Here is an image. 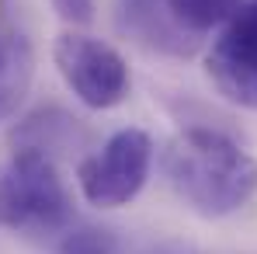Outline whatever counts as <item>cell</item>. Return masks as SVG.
Masks as SVG:
<instances>
[{
  "instance_id": "1",
  "label": "cell",
  "mask_w": 257,
  "mask_h": 254,
  "mask_svg": "<svg viewBox=\"0 0 257 254\" xmlns=\"http://www.w3.org/2000/svg\"><path fill=\"white\" fill-rule=\"evenodd\" d=\"M167 181L198 216H229L257 195V160L222 129L188 126L164 150Z\"/></svg>"
},
{
  "instance_id": "2",
  "label": "cell",
  "mask_w": 257,
  "mask_h": 254,
  "mask_svg": "<svg viewBox=\"0 0 257 254\" xmlns=\"http://www.w3.org/2000/svg\"><path fill=\"white\" fill-rule=\"evenodd\" d=\"M0 226L25 237H56L73 226V195L52 157L14 150L0 181Z\"/></svg>"
},
{
  "instance_id": "3",
  "label": "cell",
  "mask_w": 257,
  "mask_h": 254,
  "mask_svg": "<svg viewBox=\"0 0 257 254\" xmlns=\"http://www.w3.org/2000/svg\"><path fill=\"white\" fill-rule=\"evenodd\" d=\"M153 167V139L143 129H118L97 153H90L77 167L80 192L97 209L128 206Z\"/></svg>"
},
{
  "instance_id": "4",
  "label": "cell",
  "mask_w": 257,
  "mask_h": 254,
  "mask_svg": "<svg viewBox=\"0 0 257 254\" xmlns=\"http://www.w3.org/2000/svg\"><path fill=\"white\" fill-rule=\"evenodd\" d=\"M52 59L66 87L84 101L87 108H115L128 94V66L118 49L108 42L84 35V32H63L52 45Z\"/></svg>"
},
{
  "instance_id": "5",
  "label": "cell",
  "mask_w": 257,
  "mask_h": 254,
  "mask_svg": "<svg viewBox=\"0 0 257 254\" xmlns=\"http://www.w3.org/2000/svg\"><path fill=\"white\" fill-rule=\"evenodd\" d=\"M205 73L226 101L257 112V0L240 4L226 21L205 56Z\"/></svg>"
},
{
  "instance_id": "6",
  "label": "cell",
  "mask_w": 257,
  "mask_h": 254,
  "mask_svg": "<svg viewBox=\"0 0 257 254\" xmlns=\"http://www.w3.org/2000/svg\"><path fill=\"white\" fill-rule=\"evenodd\" d=\"M115 18L125 35L167 56H191L198 45L195 35H188L171 21L164 0H115Z\"/></svg>"
},
{
  "instance_id": "7",
  "label": "cell",
  "mask_w": 257,
  "mask_h": 254,
  "mask_svg": "<svg viewBox=\"0 0 257 254\" xmlns=\"http://www.w3.org/2000/svg\"><path fill=\"white\" fill-rule=\"evenodd\" d=\"M14 150H39L45 157L59 160L63 153H73L87 143V129L80 126V119H73L70 112L49 105V108H39L32 115H25L14 132Z\"/></svg>"
},
{
  "instance_id": "8",
  "label": "cell",
  "mask_w": 257,
  "mask_h": 254,
  "mask_svg": "<svg viewBox=\"0 0 257 254\" xmlns=\"http://www.w3.org/2000/svg\"><path fill=\"white\" fill-rule=\"evenodd\" d=\"M35 77V52L25 32L0 25V122L11 119Z\"/></svg>"
},
{
  "instance_id": "9",
  "label": "cell",
  "mask_w": 257,
  "mask_h": 254,
  "mask_svg": "<svg viewBox=\"0 0 257 254\" xmlns=\"http://www.w3.org/2000/svg\"><path fill=\"white\" fill-rule=\"evenodd\" d=\"M164 7L177 28H184L188 35L198 39L219 25H226L236 14L240 0H164Z\"/></svg>"
},
{
  "instance_id": "10",
  "label": "cell",
  "mask_w": 257,
  "mask_h": 254,
  "mask_svg": "<svg viewBox=\"0 0 257 254\" xmlns=\"http://www.w3.org/2000/svg\"><path fill=\"white\" fill-rule=\"evenodd\" d=\"M56 254H118V237L111 226L73 223L59 233Z\"/></svg>"
},
{
  "instance_id": "11",
  "label": "cell",
  "mask_w": 257,
  "mask_h": 254,
  "mask_svg": "<svg viewBox=\"0 0 257 254\" xmlns=\"http://www.w3.org/2000/svg\"><path fill=\"white\" fill-rule=\"evenodd\" d=\"M52 4V11L66 21V25H73V28H84L94 21V0H49Z\"/></svg>"
},
{
  "instance_id": "12",
  "label": "cell",
  "mask_w": 257,
  "mask_h": 254,
  "mask_svg": "<svg viewBox=\"0 0 257 254\" xmlns=\"http://www.w3.org/2000/svg\"><path fill=\"white\" fill-rule=\"evenodd\" d=\"M146 254H191V251L181 247V244H160V247H150Z\"/></svg>"
}]
</instances>
